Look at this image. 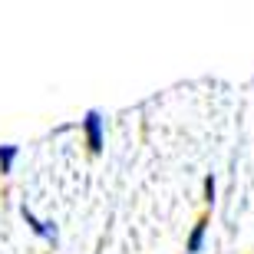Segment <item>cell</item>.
<instances>
[{
  "mask_svg": "<svg viewBox=\"0 0 254 254\" xmlns=\"http://www.w3.org/2000/svg\"><path fill=\"white\" fill-rule=\"evenodd\" d=\"M79 126H83V135H86L89 152L99 155V152H103V142H106V119H103V113H99V109H86V116L79 119Z\"/></svg>",
  "mask_w": 254,
  "mask_h": 254,
  "instance_id": "obj_1",
  "label": "cell"
},
{
  "mask_svg": "<svg viewBox=\"0 0 254 254\" xmlns=\"http://www.w3.org/2000/svg\"><path fill=\"white\" fill-rule=\"evenodd\" d=\"M20 215H23L27 228H30L37 238H43V241H47V245H53V248L60 245V228H57V221H43V218H37V215H33V208H30L27 201L20 205Z\"/></svg>",
  "mask_w": 254,
  "mask_h": 254,
  "instance_id": "obj_2",
  "label": "cell"
},
{
  "mask_svg": "<svg viewBox=\"0 0 254 254\" xmlns=\"http://www.w3.org/2000/svg\"><path fill=\"white\" fill-rule=\"evenodd\" d=\"M205 235H208V215H201L195 221V228L185 238V254H201L205 251Z\"/></svg>",
  "mask_w": 254,
  "mask_h": 254,
  "instance_id": "obj_3",
  "label": "cell"
},
{
  "mask_svg": "<svg viewBox=\"0 0 254 254\" xmlns=\"http://www.w3.org/2000/svg\"><path fill=\"white\" fill-rule=\"evenodd\" d=\"M17 159H20V145L3 142V145H0V175H10L13 165H17Z\"/></svg>",
  "mask_w": 254,
  "mask_h": 254,
  "instance_id": "obj_4",
  "label": "cell"
},
{
  "mask_svg": "<svg viewBox=\"0 0 254 254\" xmlns=\"http://www.w3.org/2000/svg\"><path fill=\"white\" fill-rule=\"evenodd\" d=\"M205 205H215V175H205Z\"/></svg>",
  "mask_w": 254,
  "mask_h": 254,
  "instance_id": "obj_5",
  "label": "cell"
}]
</instances>
